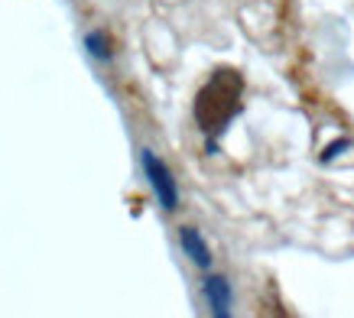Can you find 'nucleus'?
Listing matches in <instances>:
<instances>
[{
  "instance_id": "obj_1",
  "label": "nucleus",
  "mask_w": 354,
  "mask_h": 318,
  "mask_svg": "<svg viewBox=\"0 0 354 318\" xmlns=\"http://www.w3.org/2000/svg\"><path fill=\"white\" fill-rule=\"evenodd\" d=\"M241 91H244V82H241L237 72L221 68V72L212 75V82L195 97V120H198V127L205 133H225L227 124L241 111Z\"/></svg>"
},
{
  "instance_id": "obj_2",
  "label": "nucleus",
  "mask_w": 354,
  "mask_h": 318,
  "mask_svg": "<svg viewBox=\"0 0 354 318\" xmlns=\"http://www.w3.org/2000/svg\"><path fill=\"white\" fill-rule=\"evenodd\" d=\"M140 166H143V176L150 182V189H153V195H156L160 208L176 212V208H179V189H176V179H172L169 166H166L153 149H143V153H140Z\"/></svg>"
},
{
  "instance_id": "obj_3",
  "label": "nucleus",
  "mask_w": 354,
  "mask_h": 318,
  "mask_svg": "<svg viewBox=\"0 0 354 318\" xmlns=\"http://www.w3.org/2000/svg\"><path fill=\"white\" fill-rule=\"evenodd\" d=\"M202 292H205L208 308H212V315H218V318L231 315V283H227L225 276H205Z\"/></svg>"
},
{
  "instance_id": "obj_4",
  "label": "nucleus",
  "mask_w": 354,
  "mask_h": 318,
  "mask_svg": "<svg viewBox=\"0 0 354 318\" xmlns=\"http://www.w3.org/2000/svg\"><path fill=\"white\" fill-rule=\"evenodd\" d=\"M179 244H183L185 256H189L195 266H202V270L212 266V250H208L205 237L195 231V227H183V231H179Z\"/></svg>"
},
{
  "instance_id": "obj_5",
  "label": "nucleus",
  "mask_w": 354,
  "mask_h": 318,
  "mask_svg": "<svg viewBox=\"0 0 354 318\" xmlns=\"http://www.w3.org/2000/svg\"><path fill=\"white\" fill-rule=\"evenodd\" d=\"M85 49L95 55V59H101V62H108V59H111V43H108V36H104V32H97V30L85 36Z\"/></svg>"
},
{
  "instance_id": "obj_6",
  "label": "nucleus",
  "mask_w": 354,
  "mask_h": 318,
  "mask_svg": "<svg viewBox=\"0 0 354 318\" xmlns=\"http://www.w3.org/2000/svg\"><path fill=\"white\" fill-rule=\"evenodd\" d=\"M344 149H348V140H335L332 147H328V149H325V153H322V159H325V162H328V159H335V156H338V153H344Z\"/></svg>"
}]
</instances>
